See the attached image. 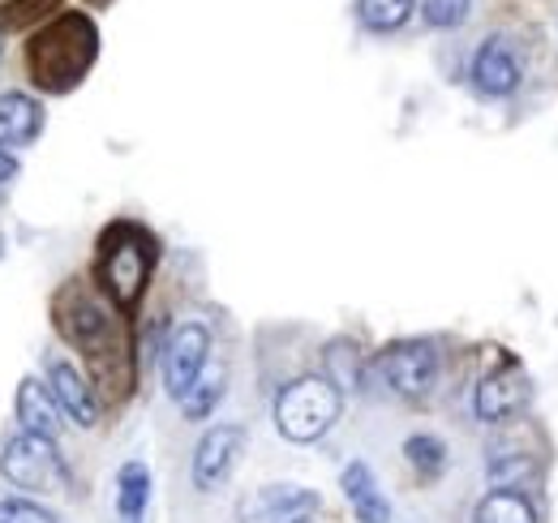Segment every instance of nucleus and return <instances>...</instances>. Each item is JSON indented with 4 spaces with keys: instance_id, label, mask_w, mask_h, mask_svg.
Masks as SVG:
<instances>
[{
    "instance_id": "9b49d317",
    "label": "nucleus",
    "mask_w": 558,
    "mask_h": 523,
    "mask_svg": "<svg viewBox=\"0 0 558 523\" xmlns=\"http://www.w3.org/2000/svg\"><path fill=\"white\" fill-rule=\"evenodd\" d=\"M520 77H524V65H520V52L511 48V39L489 35L473 57V86L498 99V95H511L520 86Z\"/></svg>"
},
{
    "instance_id": "423d86ee",
    "label": "nucleus",
    "mask_w": 558,
    "mask_h": 523,
    "mask_svg": "<svg viewBox=\"0 0 558 523\" xmlns=\"http://www.w3.org/2000/svg\"><path fill=\"white\" fill-rule=\"evenodd\" d=\"M52 314H57V330L70 339L73 348H82V352H90V356H95L99 348H108L112 335H117L112 309H108L86 283H70V288L57 296Z\"/></svg>"
},
{
    "instance_id": "9d476101",
    "label": "nucleus",
    "mask_w": 558,
    "mask_h": 523,
    "mask_svg": "<svg viewBox=\"0 0 558 523\" xmlns=\"http://www.w3.org/2000/svg\"><path fill=\"white\" fill-rule=\"evenodd\" d=\"M48 391L61 403V412L70 416L73 425L82 429H95L99 425V399H95V387L86 382V374L70 365L65 356H52L48 361Z\"/></svg>"
},
{
    "instance_id": "4468645a",
    "label": "nucleus",
    "mask_w": 558,
    "mask_h": 523,
    "mask_svg": "<svg viewBox=\"0 0 558 523\" xmlns=\"http://www.w3.org/2000/svg\"><path fill=\"white\" fill-rule=\"evenodd\" d=\"M13 412H17V421H22V434H39V438H61V403L52 399V391L44 387V382H35V378H22V387H17V399H13Z\"/></svg>"
},
{
    "instance_id": "f3484780",
    "label": "nucleus",
    "mask_w": 558,
    "mask_h": 523,
    "mask_svg": "<svg viewBox=\"0 0 558 523\" xmlns=\"http://www.w3.org/2000/svg\"><path fill=\"white\" fill-rule=\"evenodd\" d=\"M473 523H537V507L520 489H494L477 502Z\"/></svg>"
},
{
    "instance_id": "2eb2a0df",
    "label": "nucleus",
    "mask_w": 558,
    "mask_h": 523,
    "mask_svg": "<svg viewBox=\"0 0 558 523\" xmlns=\"http://www.w3.org/2000/svg\"><path fill=\"white\" fill-rule=\"evenodd\" d=\"M340 489H344V498H349L356 523H391V502L383 498V489H378L369 463H349L344 476H340Z\"/></svg>"
},
{
    "instance_id": "aec40b11",
    "label": "nucleus",
    "mask_w": 558,
    "mask_h": 523,
    "mask_svg": "<svg viewBox=\"0 0 558 523\" xmlns=\"http://www.w3.org/2000/svg\"><path fill=\"white\" fill-rule=\"evenodd\" d=\"M417 0H356V13H361V26L374 31V35H391L400 31L409 17H413Z\"/></svg>"
},
{
    "instance_id": "20e7f679",
    "label": "nucleus",
    "mask_w": 558,
    "mask_h": 523,
    "mask_svg": "<svg viewBox=\"0 0 558 523\" xmlns=\"http://www.w3.org/2000/svg\"><path fill=\"white\" fill-rule=\"evenodd\" d=\"M0 476L22 494H61L70 489V467L52 438L13 434L0 447Z\"/></svg>"
},
{
    "instance_id": "0eeeda50",
    "label": "nucleus",
    "mask_w": 558,
    "mask_h": 523,
    "mask_svg": "<svg viewBox=\"0 0 558 523\" xmlns=\"http://www.w3.org/2000/svg\"><path fill=\"white\" fill-rule=\"evenodd\" d=\"M210 361V330L203 323H181L172 330V339L163 343V391L177 403L190 394V387L198 382V374Z\"/></svg>"
},
{
    "instance_id": "f03ea898",
    "label": "nucleus",
    "mask_w": 558,
    "mask_h": 523,
    "mask_svg": "<svg viewBox=\"0 0 558 523\" xmlns=\"http://www.w3.org/2000/svg\"><path fill=\"white\" fill-rule=\"evenodd\" d=\"M155 236L138 228V223H112L104 228L99 236V262H95V275H99V288L108 292V301L117 309H134L150 283V270H155Z\"/></svg>"
},
{
    "instance_id": "5701e85b",
    "label": "nucleus",
    "mask_w": 558,
    "mask_h": 523,
    "mask_svg": "<svg viewBox=\"0 0 558 523\" xmlns=\"http://www.w3.org/2000/svg\"><path fill=\"white\" fill-rule=\"evenodd\" d=\"M469 9H473V0H421V17L434 31H456L469 17Z\"/></svg>"
},
{
    "instance_id": "f8f14e48",
    "label": "nucleus",
    "mask_w": 558,
    "mask_h": 523,
    "mask_svg": "<svg viewBox=\"0 0 558 523\" xmlns=\"http://www.w3.org/2000/svg\"><path fill=\"white\" fill-rule=\"evenodd\" d=\"M44 133V104L26 90H0V146L22 150Z\"/></svg>"
},
{
    "instance_id": "cd10ccee",
    "label": "nucleus",
    "mask_w": 558,
    "mask_h": 523,
    "mask_svg": "<svg viewBox=\"0 0 558 523\" xmlns=\"http://www.w3.org/2000/svg\"><path fill=\"white\" fill-rule=\"evenodd\" d=\"M0 202H4V190H0Z\"/></svg>"
},
{
    "instance_id": "1a4fd4ad",
    "label": "nucleus",
    "mask_w": 558,
    "mask_h": 523,
    "mask_svg": "<svg viewBox=\"0 0 558 523\" xmlns=\"http://www.w3.org/2000/svg\"><path fill=\"white\" fill-rule=\"evenodd\" d=\"M241 451H245V429L241 425H215L203 434V442L194 447V489H219L232 467L241 463Z\"/></svg>"
},
{
    "instance_id": "6e6552de",
    "label": "nucleus",
    "mask_w": 558,
    "mask_h": 523,
    "mask_svg": "<svg viewBox=\"0 0 558 523\" xmlns=\"http://www.w3.org/2000/svg\"><path fill=\"white\" fill-rule=\"evenodd\" d=\"M529 399H533V382H529L524 365L507 361V365H498L494 374H486V378L477 382L473 412H477V421H486V425H507V421H515V416L529 408Z\"/></svg>"
},
{
    "instance_id": "ddd939ff",
    "label": "nucleus",
    "mask_w": 558,
    "mask_h": 523,
    "mask_svg": "<svg viewBox=\"0 0 558 523\" xmlns=\"http://www.w3.org/2000/svg\"><path fill=\"white\" fill-rule=\"evenodd\" d=\"M318 494L296 489V485H271L258 498L245 502V515H254L258 523H301L318 511Z\"/></svg>"
},
{
    "instance_id": "dca6fc26",
    "label": "nucleus",
    "mask_w": 558,
    "mask_h": 523,
    "mask_svg": "<svg viewBox=\"0 0 558 523\" xmlns=\"http://www.w3.org/2000/svg\"><path fill=\"white\" fill-rule=\"evenodd\" d=\"M542 459L529 447H511V442H494L486 455V476L494 489H520L529 481H537Z\"/></svg>"
},
{
    "instance_id": "6ab92c4d",
    "label": "nucleus",
    "mask_w": 558,
    "mask_h": 523,
    "mask_svg": "<svg viewBox=\"0 0 558 523\" xmlns=\"http://www.w3.org/2000/svg\"><path fill=\"white\" fill-rule=\"evenodd\" d=\"M223 382H228V369L215 365V361H207V369L198 374V382H194L190 394L181 399V412H185L190 421H207L210 412H215V403L223 399Z\"/></svg>"
},
{
    "instance_id": "4be33fe9",
    "label": "nucleus",
    "mask_w": 558,
    "mask_h": 523,
    "mask_svg": "<svg viewBox=\"0 0 558 523\" xmlns=\"http://www.w3.org/2000/svg\"><path fill=\"white\" fill-rule=\"evenodd\" d=\"M327 365H331V382L340 387V391H349L352 382L361 378V356H356V348L344 343V339H336V343H327Z\"/></svg>"
},
{
    "instance_id": "412c9836",
    "label": "nucleus",
    "mask_w": 558,
    "mask_h": 523,
    "mask_svg": "<svg viewBox=\"0 0 558 523\" xmlns=\"http://www.w3.org/2000/svg\"><path fill=\"white\" fill-rule=\"evenodd\" d=\"M404 455H409V463L417 467V476H425V481H434V476L447 467V447H442L434 434H413V438L404 442Z\"/></svg>"
},
{
    "instance_id": "f257e3e1",
    "label": "nucleus",
    "mask_w": 558,
    "mask_h": 523,
    "mask_svg": "<svg viewBox=\"0 0 558 523\" xmlns=\"http://www.w3.org/2000/svg\"><path fill=\"white\" fill-rule=\"evenodd\" d=\"M99 57V31L82 9H65L44 22L26 44L31 82L48 95H70Z\"/></svg>"
},
{
    "instance_id": "bb28decb",
    "label": "nucleus",
    "mask_w": 558,
    "mask_h": 523,
    "mask_svg": "<svg viewBox=\"0 0 558 523\" xmlns=\"http://www.w3.org/2000/svg\"><path fill=\"white\" fill-rule=\"evenodd\" d=\"M0 39H4V31H0ZM0 52H4V44H0Z\"/></svg>"
},
{
    "instance_id": "7ed1b4c3",
    "label": "nucleus",
    "mask_w": 558,
    "mask_h": 523,
    "mask_svg": "<svg viewBox=\"0 0 558 523\" xmlns=\"http://www.w3.org/2000/svg\"><path fill=\"white\" fill-rule=\"evenodd\" d=\"M344 412V391L331 378H296L276 394V429L288 442H318Z\"/></svg>"
},
{
    "instance_id": "a211bd4d",
    "label": "nucleus",
    "mask_w": 558,
    "mask_h": 523,
    "mask_svg": "<svg viewBox=\"0 0 558 523\" xmlns=\"http://www.w3.org/2000/svg\"><path fill=\"white\" fill-rule=\"evenodd\" d=\"M150 502V472L142 463H125L117 472V511L125 523H138Z\"/></svg>"
},
{
    "instance_id": "c85d7f7f",
    "label": "nucleus",
    "mask_w": 558,
    "mask_h": 523,
    "mask_svg": "<svg viewBox=\"0 0 558 523\" xmlns=\"http://www.w3.org/2000/svg\"><path fill=\"white\" fill-rule=\"evenodd\" d=\"M301 523H314V520H301Z\"/></svg>"
},
{
    "instance_id": "393cba45",
    "label": "nucleus",
    "mask_w": 558,
    "mask_h": 523,
    "mask_svg": "<svg viewBox=\"0 0 558 523\" xmlns=\"http://www.w3.org/2000/svg\"><path fill=\"white\" fill-rule=\"evenodd\" d=\"M39 4H61V0H13V4H4V13H0V31H4V26H13V31L26 26L35 13H44Z\"/></svg>"
},
{
    "instance_id": "a878e982",
    "label": "nucleus",
    "mask_w": 558,
    "mask_h": 523,
    "mask_svg": "<svg viewBox=\"0 0 558 523\" xmlns=\"http://www.w3.org/2000/svg\"><path fill=\"white\" fill-rule=\"evenodd\" d=\"M17 168H22V163H17V155L0 146V190H4V185H9L13 177H17Z\"/></svg>"
},
{
    "instance_id": "b1692460",
    "label": "nucleus",
    "mask_w": 558,
    "mask_h": 523,
    "mask_svg": "<svg viewBox=\"0 0 558 523\" xmlns=\"http://www.w3.org/2000/svg\"><path fill=\"white\" fill-rule=\"evenodd\" d=\"M0 523H57V515L22 494V498H0Z\"/></svg>"
},
{
    "instance_id": "39448f33",
    "label": "nucleus",
    "mask_w": 558,
    "mask_h": 523,
    "mask_svg": "<svg viewBox=\"0 0 558 523\" xmlns=\"http://www.w3.org/2000/svg\"><path fill=\"white\" fill-rule=\"evenodd\" d=\"M374 374L400 399H425L438 382V348L429 339H400L374 356Z\"/></svg>"
}]
</instances>
